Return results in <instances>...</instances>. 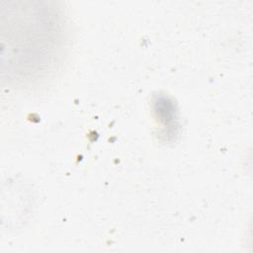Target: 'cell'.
Listing matches in <instances>:
<instances>
[{"label": "cell", "mask_w": 253, "mask_h": 253, "mask_svg": "<svg viewBox=\"0 0 253 253\" xmlns=\"http://www.w3.org/2000/svg\"><path fill=\"white\" fill-rule=\"evenodd\" d=\"M8 4V73L15 64L24 78H40L56 63L62 52L65 39L62 19L53 8L35 6L34 2H22L20 7Z\"/></svg>", "instance_id": "6da1fadb"}]
</instances>
